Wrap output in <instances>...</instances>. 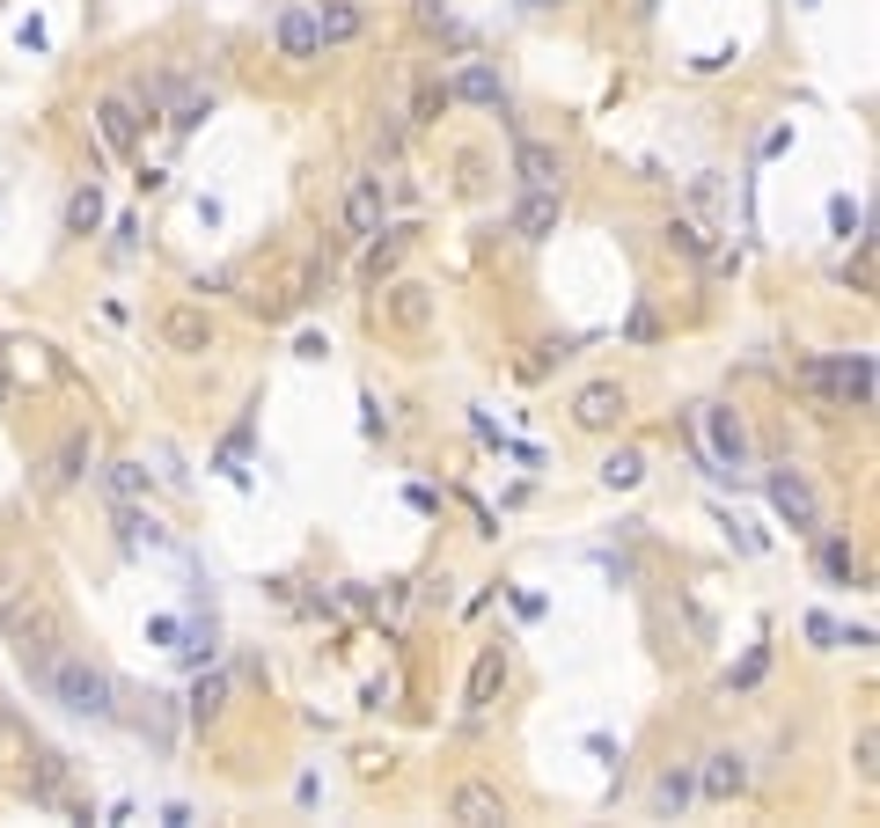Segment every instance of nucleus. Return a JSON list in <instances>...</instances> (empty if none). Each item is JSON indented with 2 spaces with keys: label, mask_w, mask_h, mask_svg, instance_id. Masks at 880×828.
<instances>
[{
  "label": "nucleus",
  "mask_w": 880,
  "mask_h": 828,
  "mask_svg": "<svg viewBox=\"0 0 880 828\" xmlns=\"http://www.w3.org/2000/svg\"><path fill=\"white\" fill-rule=\"evenodd\" d=\"M830 228H836V235H844V243H866V206H858V198H844V191H836V198H830Z\"/></svg>",
  "instance_id": "nucleus-28"
},
{
  "label": "nucleus",
  "mask_w": 880,
  "mask_h": 828,
  "mask_svg": "<svg viewBox=\"0 0 880 828\" xmlns=\"http://www.w3.org/2000/svg\"><path fill=\"white\" fill-rule=\"evenodd\" d=\"M118 528H125V543H132V550H170V536H162V521H154V513H140L132 499L118 506Z\"/></svg>",
  "instance_id": "nucleus-20"
},
{
  "label": "nucleus",
  "mask_w": 880,
  "mask_h": 828,
  "mask_svg": "<svg viewBox=\"0 0 880 828\" xmlns=\"http://www.w3.org/2000/svg\"><path fill=\"white\" fill-rule=\"evenodd\" d=\"M814 536H822V580H830V586H852V572H858L852 543H844V536H830V528H814Z\"/></svg>",
  "instance_id": "nucleus-24"
},
{
  "label": "nucleus",
  "mask_w": 880,
  "mask_h": 828,
  "mask_svg": "<svg viewBox=\"0 0 880 828\" xmlns=\"http://www.w3.org/2000/svg\"><path fill=\"white\" fill-rule=\"evenodd\" d=\"M558 220H565V198L558 191H521V206L507 213V228L521 235V243H551V235H558Z\"/></svg>",
  "instance_id": "nucleus-8"
},
{
  "label": "nucleus",
  "mask_w": 880,
  "mask_h": 828,
  "mask_svg": "<svg viewBox=\"0 0 880 828\" xmlns=\"http://www.w3.org/2000/svg\"><path fill=\"white\" fill-rule=\"evenodd\" d=\"M448 103H455V96H448V81H440V89H426V96H418V125H426V118H440Z\"/></svg>",
  "instance_id": "nucleus-35"
},
{
  "label": "nucleus",
  "mask_w": 880,
  "mask_h": 828,
  "mask_svg": "<svg viewBox=\"0 0 880 828\" xmlns=\"http://www.w3.org/2000/svg\"><path fill=\"white\" fill-rule=\"evenodd\" d=\"M800 382L844 411H873V352H830V360L814 352V360H800Z\"/></svg>",
  "instance_id": "nucleus-3"
},
{
  "label": "nucleus",
  "mask_w": 880,
  "mask_h": 828,
  "mask_svg": "<svg viewBox=\"0 0 880 828\" xmlns=\"http://www.w3.org/2000/svg\"><path fill=\"white\" fill-rule=\"evenodd\" d=\"M8 404H15V374L0 366V411H8Z\"/></svg>",
  "instance_id": "nucleus-36"
},
{
  "label": "nucleus",
  "mask_w": 880,
  "mask_h": 828,
  "mask_svg": "<svg viewBox=\"0 0 880 828\" xmlns=\"http://www.w3.org/2000/svg\"><path fill=\"white\" fill-rule=\"evenodd\" d=\"M243 455H250V418H243V425H235V433H228V440H220V469H228L235 485H243V477H250V469H243Z\"/></svg>",
  "instance_id": "nucleus-31"
},
{
  "label": "nucleus",
  "mask_w": 880,
  "mask_h": 828,
  "mask_svg": "<svg viewBox=\"0 0 880 828\" xmlns=\"http://www.w3.org/2000/svg\"><path fill=\"white\" fill-rule=\"evenodd\" d=\"M206 118H213V89H176V103H170V132H198Z\"/></svg>",
  "instance_id": "nucleus-21"
},
{
  "label": "nucleus",
  "mask_w": 880,
  "mask_h": 828,
  "mask_svg": "<svg viewBox=\"0 0 880 828\" xmlns=\"http://www.w3.org/2000/svg\"><path fill=\"white\" fill-rule=\"evenodd\" d=\"M697 792H705V800H733V792H749V756H733V748L705 756V770H697Z\"/></svg>",
  "instance_id": "nucleus-15"
},
{
  "label": "nucleus",
  "mask_w": 880,
  "mask_h": 828,
  "mask_svg": "<svg viewBox=\"0 0 880 828\" xmlns=\"http://www.w3.org/2000/svg\"><path fill=\"white\" fill-rule=\"evenodd\" d=\"M309 15H316V37H323V45H352V37H360V30H367L360 0H316Z\"/></svg>",
  "instance_id": "nucleus-16"
},
{
  "label": "nucleus",
  "mask_w": 880,
  "mask_h": 828,
  "mask_svg": "<svg viewBox=\"0 0 880 828\" xmlns=\"http://www.w3.org/2000/svg\"><path fill=\"white\" fill-rule=\"evenodd\" d=\"M529 8H558V0H529Z\"/></svg>",
  "instance_id": "nucleus-37"
},
{
  "label": "nucleus",
  "mask_w": 880,
  "mask_h": 828,
  "mask_svg": "<svg viewBox=\"0 0 880 828\" xmlns=\"http://www.w3.org/2000/svg\"><path fill=\"white\" fill-rule=\"evenodd\" d=\"M30 800H37V806H67V756H51V748L30 756Z\"/></svg>",
  "instance_id": "nucleus-17"
},
{
  "label": "nucleus",
  "mask_w": 880,
  "mask_h": 828,
  "mask_svg": "<svg viewBox=\"0 0 880 828\" xmlns=\"http://www.w3.org/2000/svg\"><path fill=\"white\" fill-rule=\"evenodd\" d=\"M8 638H15V660H23V675H37L45 660L67 653V616L51 594H23V602H8Z\"/></svg>",
  "instance_id": "nucleus-2"
},
{
  "label": "nucleus",
  "mask_w": 880,
  "mask_h": 828,
  "mask_svg": "<svg viewBox=\"0 0 880 828\" xmlns=\"http://www.w3.org/2000/svg\"><path fill=\"white\" fill-rule=\"evenodd\" d=\"M382 316H390L396 330H433V287H426V279L382 287Z\"/></svg>",
  "instance_id": "nucleus-9"
},
{
  "label": "nucleus",
  "mask_w": 880,
  "mask_h": 828,
  "mask_svg": "<svg viewBox=\"0 0 880 828\" xmlns=\"http://www.w3.org/2000/svg\"><path fill=\"white\" fill-rule=\"evenodd\" d=\"M690 198H697V213H719V206H727V191H719V176H697V184H690Z\"/></svg>",
  "instance_id": "nucleus-34"
},
{
  "label": "nucleus",
  "mask_w": 880,
  "mask_h": 828,
  "mask_svg": "<svg viewBox=\"0 0 880 828\" xmlns=\"http://www.w3.org/2000/svg\"><path fill=\"white\" fill-rule=\"evenodd\" d=\"M162 338H170L176 352H206V345H213V323L198 316V308H170V323H162Z\"/></svg>",
  "instance_id": "nucleus-19"
},
{
  "label": "nucleus",
  "mask_w": 880,
  "mask_h": 828,
  "mask_svg": "<svg viewBox=\"0 0 880 828\" xmlns=\"http://www.w3.org/2000/svg\"><path fill=\"white\" fill-rule=\"evenodd\" d=\"M638 477H646V455H638V447H616L610 463H602V485L610 491H632Z\"/></svg>",
  "instance_id": "nucleus-26"
},
{
  "label": "nucleus",
  "mask_w": 880,
  "mask_h": 828,
  "mask_svg": "<svg viewBox=\"0 0 880 828\" xmlns=\"http://www.w3.org/2000/svg\"><path fill=\"white\" fill-rule=\"evenodd\" d=\"M616 418H624V389H616V382H587V389L572 396V425H587V433H610Z\"/></svg>",
  "instance_id": "nucleus-12"
},
{
  "label": "nucleus",
  "mask_w": 880,
  "mask_h": 828,
  "mask_svg": "<svg viewBox=\"0 0 880 828\" xmlns=\"http://www.w3.org/2000/svg\"><path fill=\"white\" fill-rule=\"evenodd\" d=\"M81 469H89V433H67V440H59V455H51V477H45V485L59 491V485H73Z\"/></svg>",
  "instance_id": "nucleus-22"
},
{
  "label": "nucleus",
  "mask_w": 880,
  "mask_h": 828,
  "mask_svg": "<svg viewBox=\"0 0 880 828\" xmlns=\"http://www.w3.org/2000/svg\"><path fill=\"white\" fill-rule=\"evenodd\" d=\"M448 96H455V103H477V110H499V103H507V81H499L485 59H463V73L448 81Z\"/></svg>",
  "instance_id": "nucleus-13"
},
{
  "label": "nucleus",
  "mask_w": 880,
  "mask_h": 828,
  "mask_svg": "<svg viewBox=\"0 0 880 828\" xmlns=\"http://www.w3.org/2000/svg\"><path fill=\"white\" fill-rule=\"evenodd\" d=\"M507 689V645H485L477 653V667H470V689H463V711L470 719H485L491 711V697Z\"/></svg>",
  "instance_id": "nucleus-11"
},
{
  "label": "nucleus",
  "mask_w": 880,
  "mask_h": 828,
  "mask_svg": "<svg viewBox=\"0 0 880 828\" xmlns=\"http://www.w3.org/2000/svg\"><path fill=\"white\" fill-rule=\"evenodd\" d=\"M763 667H771V645H756V653L733 667V689H756V683H763Z\"/></svg>",
  "instance_id": "nucleus-32"
},
{
  "label": "nucleus",
  "mask_w": 880,
  "mask_h": 828,
  "mask_svg": "<svg viewBox=\"0 0 880 828\" xmlns=\"http://www.w3.org/2000/svg\"><path fill=\"white\" fill-rule=\"evenodd\" d=\"M763 491H771V506H778V521L792 528V536H814V528H822L814 485H807L800 469H771V477H763Z\"/></svg>",
  "instance_id": "nucleus-4"
},
{
  "label": "nucleus",
  "mask_w": 880,
  "mask_h": 828,
  "mask_svg": "<svg viewBox=\"0 0 880 828\" xmlns=\"http://www.w3.org/2000/svg\"><path fill=\"white\" fill-rule=\"evenodd\" d=\"M103 485L118 491V499H147V469L140 463H111V469H103Z\"/></svg>",
  "instance_id": "nucleus-30"
},
{
  "label": "nucleus",
  "mask_w": 880,
  "mask_h": 828,
  "mask_svg": "<svg viewBox=\"0 0 880 828\" xmlns=\"http://www.w3.org/2000/svg\"><path fill=\"white\" fill-rule=\"evenodd\" d=\"M96 132H103L111 154H132V147H140V110H132L125 96H103L96 103Z\"/></svg>",
  "instance_id": "nucleus-14"
},
{
  "label": "nucleus",
  "mask_w": 880,
  "mask_h": 828,
  "mask_svg": "<svg viewBox=\"0 0 880 828\" xmlns=\"http://www.w3.org/2000/svg\"><path fill=\"white\" fill-rule=\"evenodd\" d=\"M513 176H521V191H558V184H565V154L551 140H513Z\"/></svg>",
  "instance_id": "nucleus-7"
},
{
  "label": "nucleus",
  "mask_w": 880,
  "mask_h": 828,
  "mask_svg": "<svg viewBox=\"0 0 880 828\" xmlns=\"http://www.w3.org/2000/svg\"><path fill=\"white\" fill-rule=\"evenodd\" d=\"M30 683L45 689L51 704H67L73 719H96V726H103V719H118V683H111L103 667H89L81 653H59V660H45V667H37Z\"/></svg>",
  "instance_id": "nucleus-1"
},
{
  "label": "nucleus",
  "mask_w": 880,
  "mask_h": 828,
  "mask_svg": "<svg viewBox=\"0 0 880 828\" xmlns=\"http://www.w3.org/2000/svg\"><path fill=\"white\" fill-rule=\"evenodd\" d=\"M220 704H228V675H198V689H192V719L198 726H206V719H220Z\"/></svg>",
  "instance_id": "nucleus-27"
},
{
  "label": "nucleus",
  "mask_w": 880,
  "mask_h": 828,
  "mask_svg": "<svg viewBox=\"0 0 880 828\" xmlns=\"http://www.w3.org/2000/svg\"><path fill=\"white\" fill-rule=\"evenodd\" d=\"M382 220H390V198H382V176H352V191H345V228L352 235H382Z\"/></svg>",
  "instance_id": "nucleus-10"
},
{
  "label": "nucleus",
  "mask_w": 880,
  "mask_h": 828,
  "mask_svg": "<svg viewBox=\"0 0 880 828\" xmlns=\"http://www.w3.org/2000/svg\"><path fill=\"white\" fill-rule=\"evenodd\" d=\"M176 89H184V81H176V73H154V81H140V118H170V103H176Z\"/></svg>",
  "instance_id": "nucleus-25"
},
{
  "label": "nucleus",
  "mask_w": 880,
  "mask_h": 828,
  "mask_svg": "<svg viewBox=\"0 0 880 828\" xmlns=\"http://www.w3.org/2000/svg\"><path fill=\"white\" fill-rule=\"evenodd\" d=\"M690 792H697V778H690V770H668V778L653 784V800H660V814H683V806H690Z\"/></svg>",
  "instance_id": "nucleus-29"
},
{
  "label": "nucleus",
  "mask_w": 880,
  "mask_h": 828,
  "mask_svg": "<svg viewBox=\"0 0 880 828\" xmlns=\"http://www.w3.org/2000/svg\"><path fill=\"white\" fill-rule=\"evenodd\" d=\"M705 440H711V477H733L741 485V469H749V425H741V411L733 404H711L705 411Z\"/></svg>",
  "instance_id": "nucleus-5"
},
{
  "label": "nucleus",
  "mask_w": 880,
  "mask_h": 828,
  "mask_svg": "<svg viewBox=\"0 0 880 828\" xmlns=\"http://www.w3.org/2000/svg\"><path fill=\"white\" fill-rule=\"evenodd\" d=\"M858 778H866V784L880 778V733H873V726L858 733Z\"/></svg>",
  "instance_id": "nucleus-33"
},
{
  "label": "nucleus",
  "mask_w": 880,
  "mask_h": 828,
  "mask_svg": "<svg viewBox=\"0 0 880 828\" xmlns=\"http://www.w3.org/2000/svg\"><path fill=\"white\" fill-rule=\"evenodd\" d=\"M96 228H103V191L81 184V191L67 198V235H96Z\"/></svg>",
  "instance_id": "nucleus-23"
},
{
  "label": "nucleus",
  "mask_w": 880,
  "mask_h": 828,
  "mask_svg": "<svg viewBox=\"0 0 880 828\" xmlns=\"http://www.w3.org/2000/svg\"><path fill=\"white\" fill-rule=\"evenodd\" d=\"M271 37H279V51H287V59H316V51H323V37H316V15H309V8H287Z\"/></svg>",
  "instance_id": "nucleus-18"
},
{
  "label": "nucleus",
  "mask_w": 880,
  "mask_h": 828,
  "mask_svg": "<svg viewBox=\"0 0 880 828\" xmlns=\"http://www.w3.org/2000/svg\"><path fill=\"white\" fill-rule=\"evenodd\" d=\"M448 821H463V828H499V821H507V800H499V784H485V778L455 784V792H448Z\"/></svg>",
  "instance_id": "nucleus-6"
}]
</instances>
